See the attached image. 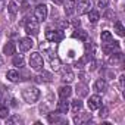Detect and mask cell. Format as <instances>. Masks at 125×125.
<instances>
[{
  "label": "cell",
  "instance_id": "6da1fadb",
  "mask_svg": "<svg viewBox=\"0 0 125 125\" xmlns=\"http://www.w3.org/2000/svg\"><path fill=\"white\" fill-rule=\"evenodd\" d=\"M22 97L27 103H35L40 97V90L37 87H27L22 91Z\"/></svg>",
  "mask_w": 125,
  "mask_h": 125
},
{
  "label": "cell",
  "instance_id": "7a4b0ae2",
  "mask_svg": "<svg viewBox=\"0 0 125 125\" xmlns=\"http://www.w3.org/2000/svg\"><path fill=\"white\" fill-rule=\"evenodd\" d=\"M30 65H31V68L35 69V71L43 69V66H44V60H43V56H41L38 52H34V53L30 54Z\"/></svg>",
  "mask_w": 125,
  "mask_h": 125
},
{
  "label": "cell",
  "instance_id": "3957f363",
  "mask_svg": "<svg viewBox=\"0 0 125 125\" xmlns=\"http://www.w3.org/2000/svg\"><path fill=\"white\" fill-rule=\"evenodd\" d=\"M25 31H27V34H30V35H37L38 31H40L38 21H37L35 18L28 19V21L25 22Z\"/></svg>",
  "mask_w": 125,
  "mask_h": 125
},
{
  "label": "cell",
  "instance_id": "277c9868",
  "mask_svg": "<svg viewBox=\"0 0 125 125\" xmlns=\"http://www.w3.org/2000/svg\"><path fill=\"white\" fill-rule=\"evenodd\" d=\"M59 71H60V78H62V81L63 83H66V84H69V83H72L74 81V72H72V69H71V66H62V68H59Z\"/></svg>",
  "mask_w": 125,
  "mask_h": 125
},
{
  "label": "cell",
  "instance_id": "5b68a950",
  "mask_svg": "<svg viewBox=\"0 0 125 125\" xmlns=\"http://www.w3.org/2000/svg\"><path fill=\"white\" fill-rule=\"evenodd\" d=\"M63 32L62 31H53V30H47L46 31V40L49 43H59L60 40H63Z\"/></svg>",
  "mask_w": 125,
  "mask_h": 125
},
{
  "label": "cell",
  "instance_id": "8992f818",
  "mask_svg": "<svg viewBox=\"0 0 125 125\" xmlns=\"http://www.w3.org/2000/svg\"><path fill=\"white\" fill-rule=\"evenodd\" d=\"M75 10L78 12V15H85L90 10H93V0H83V2L75 8Z\"/></svg>",
  "mask_w": 125,
  "mask_h": 125
},
{
  "label": "cell",
  "instance_id": "52a82bcc",
  "mask_svg": "<svg viewBox=\"0 0 125 125\" xmlns=\"http://www.w3.org/2000/svg\"><path fill=\"white\" fill-rule=\"evenodd\" d=\"M47 6L46 5H38L35 9H34V16H35V19L37 21H46V18H47Z\"/></svg>",
  "mask_w": 125,
  "mask_h": 125
},
{
  "label": "cell",
  "instance_id": "ba28073f",
  "mask_svg": "<svg viewBox=\"0 0 125 125\" xmlns=\"http://www.w3.org/2000/svg\"><path fill=\"white\" fill-rule=\"evenodd\" d=\"M78 113V112H77ZM91 121V113H87V112H80L78 115L74 116V122L77 125H83V124H87Z\"/></svg>",
  "mask_w": 125,
  "mask_h": 125
},
{
  "label": "cell",
  "instance_id": "9c48e42d",
  "mask_svg": "<svg viewBox=\"0 0 125 125\" xmlns=\"http://www.w3.org/2000/svg\"><path fill=\"white\" fill-rule=\"evenodd\" d=\"M88 107H90V110H96V109L102 107V97L99 94L90 96V99H88Z\"/></svg>",
  "mask_w": 125,
  "mask_h": 125
},
{
  "label": "cell",
  "instance_id": "30bf717a",
  "mask_svg": "<svg viewBox=\"0 0 125 125\" xmlns=\"http://www.w3.org/2000/svg\"><path fill=\"white\" fill-rule=\"evenodd\" d=\"M103 52L106 53V54H112L113 52H116V50H119V44H118V41H109V43H103Z\"/></svg>",
  "mask_w": 125,
  "mask_h": 125
},
{
  "label": "cell",
  "instance_id": "8fae6325",
  "mask_svg": "<svg viewBox=\"0 0 125 125\" xmlns=\"http://www.w3.org/2000/svg\"><path fill=\"white\" fill-rule=\"evenodd\" d=\"M32 44L34 43H32V40L30 37H24V38L19 40V50L21 52H28V50H31Z\"/></svg>",
  "mask_w": 125,
  "mask_h": 125
},
{
  "label": "cell",
  "instance_id": "7c38bea8",
  "mask_svg": "<svg viewBox=\"0 0 125 125\" xmlns=\"http://www.w3.org/2000/svg\"><path fill=\"white\" fill-rule=\"evenodd\" d=\"M106 88H107V83H106L103 78H99V80L94 83V91H97V93H104Z\"/></svg>",
  "mask_w": 125,
  "mask_h": 125
},
{
  "label": "cell",
  "instance_id": "4fadbf2b",
  "mask_svg": "<svg viewBox=\"0 0 125 125\" xmlns=\"http://www.w3.org/2000/svg\"><path fill=\"white\" fill-rule=\"evenodd\" d=\"M57 93H59V97H60V99H68V97H71V94H72V88H71L69 85H62Z\"/></svg>",
  "mask_w": 125,
  "mask_h": 125
},
{
  "label": "cell",
  "instance_id": "5bb4252c",
  "mask_svg": "<svg viewBox=\"0 0 125 125\" xmlns=\"http://www.w3.org/2000/svg\"><path fill=\"white\" fill-rule=\"evenodd\" d=\"M69 110V103L66 102V99H60V102H57V112L62 113H68Z\"/></svg>",
  "mask_w": 125,
  "mask_h": 125
},
{
  "label": "cell",
  "instance_id": "9a60e30c",
  "mask_svg": "<svg viewBox=\"0 0 125 125\" xmlns=\"http://www.w3.org/2000/svg\"><path fill=\"white\" fill-rule=\"evenodd\" d=\"M122 60H124V56L121 52H118V53H112V56L109 59V63L116 65V63H122Z\"/></svg>",
  "mask_w": 125,
  "mask_h": 125
},
{
  "label": "cell",
  "instance_id": "2e32d148",
  "mask_svg": "<svg viewBox=\"0 0 125 125\" xmlns=\"http://www.w3.org/2000/svg\"><path fill=\"white\" fill-rule=\"evenodd\" d=\"M72 37L74 38H78L80 41H87V38H88V35H87V32L85 31H83V30H75V32L72 34Z\"/></svg>",
  "mask_w": 125,
  "mask_h": 125
},
{
  "label": "cell",
  "instance_id": "e0dca14e",
  "mask_svg": "<svg viewBox=\"0 0 125 125\" xmlns=\"http://www.w3.org/2000/svg\"><path fill=\"white\" fill-rule=\"evenodd\" d=\"M15 50H16V46H15V43H13V41L6 43V44H5V47H3V53H5V54H13V53H15Z\"/></svg>",
  "mask_w": 125,
  "mask_h": 125
},
{
  "label": "cell",
  "instance_id": "ac0fdd59",
  "mask_svg": "<svg viewBox=\"0 0 125 125\" xmlns=\"http://www.w3.org/2000/svg\"><path fill=\"white\" fill-rule=\"evenodd\" d=\"M88 94V87L85 85V84H78L77 85V96L78 97H84V96H87Z\"/></svg>",
  "mask_w": 125,
  "mask_h": 125
},
{
  "label": "cell",
  "instance_id": "d6986e66",
  "mask_svg": "<svg viewBox=\"0 0 125 125\" xmlns=\"http://www.w3.org/2000/svg\"><path fill=\"white\" fill-rule=\"evenodd\" d=\"M47 119H49L50 124H62V122H65L63 119L59 116V113H49V118Z\"/></svg>",
  "mask_w": 125,
  "mask_h": 125
},
{
  "label": "cell",
  "instance_id": "ffe728a7",
  "mask_svg": "<svg viewBox=\"0 0 125 125\" xmlns=\"http://www.w3.org/2000/svg\"><path fill=\"white\" fill-rule=\"evenodd\" d=\"M6 78L9 80V81H12V83H18L19 81V74L16 72V71H8L6 72Z\"/></svg>",
  "mask_w": 125,
  "mask_h": 125
},
{
  "label": "cell",
  "instance_id": "44dd1931",
  "mask_svg": "<svg viewBox=\"0 0 125 125\" xmlns=\"http://www.w3.org/2000/svg\"><path fill=\"white\" fill-rule=\"evenodd\" d=\"M35 78H37V81H40V83H41V81L50 83L53 77H52V74H50V72H46V71H43V72H41V74H40L38 77H35Z\"/></svg>",
  "mask_w": 125,
  "mask_h": 125
},
{
  "label": "cell",
  "instance_id": "7402d4cb",
  "mask_svg": "<svg viewBox=\"0 0 125 125\" xmlns=\"http://www.w3.org/2000/svg\"><path fill=\"white\" fill-rule=\"evenodd\" d=\"M115 31H116V34L119 37H124L125 35V28H124V25H122L121 21H116L115 22Z\"/></svg>",
  "mask_w": 125,
  "mask_h": 125
},
{
  "label": "cell",
  "instance_id": "603a6c76",
  "mask_svg": "<svg viewBox=\"0 0 125 125\" xmlns=\"http://www.w3.org/2000/svg\"><path fill=\"white\" fill-rule=\"evenodd\" d=\"M74 12H75V2L69 0V2L65 5V13H66V15H72Z\"/></svg>",
  "mask_w": 125,
  "mask_h": 125
},
{
  "label": "cell",
  "instance_id": "cb8c5ba5",
  "mask_svg": "<svg viewBox=\"0 0 125 125\" xmlns=\"http://www.w3.org/2000/svg\"><path fill=\"white\" fill-rule=\"evenodd\" d=\"M50 63H52V68L54 69V71H59V68H60V59L57 57V56H50Z\"/></svg>",
  "mask_w": 125,
  "mask_h": 125
},
{
  "label": "cell",
  "instance_id": "d4e9b609",
  "mask_svg": "<svg viewBox=\"0 0 125 125\" xmlns=\"http://www.w3.org/2000/svg\"><path fill=\"white\" fill-rule=\"evenodd\" d=\"M71 109H72V112H74V113L80 112V110L83 109V102H81L80 99H75V100L72 102V107H71Z\"/></svg>",
  "mask_w": 125,
  "mask_h": 125
},
{
  "label": "cell",
  "instance_id": "484cf974",
  "mask_svg": "<svg viewBox=\"0 0 125 125\" xmlns=\"http://www.w3.org/2000/svg\"><path fill=\"white\" fill-rule=\"evenodd\" d=\"M99 19H100V15H99V12H96V10H90V12H88V21H90V22L96 24Z\"/></svg>",
  "mask_w": 125,
  "mask_h": 125
},
{
  "label": "cell",
  "instance_id": "4316f807",
  "mask_svg": "<svg viewBox=\"0 0 125 125\" xmlns=\"http://www.w3.org/2000/svg\"><path fill=\"white\" fill-rule=\"evenodd\" d=\"M100 38H102V43H109V41L113 40V37H112V34H110L109 31H103V32L100 34Z\"/></svg>",
  "mask_w": 125,
  "mask_h": 125
},
{
  "label": "cell",
  "instance_id": "83f0119b",
  "mask_svg": "<svg viewBox=\"0 0 125 125\" xmlns=\"http://www.w3.org/2000/svg\"><path fill=\"white\" fill-rule=\"evenodd\" d=\"M8 9H9V13H10V16H12V18H13V16L18 13V10H19L15 2H10V3H9V6H8Z\"/></svg>",
  "mask_w": 125,
  "mask_h": 125
},
{
  "label": "cell",
  "instance_id": "f1b7e54d",
  "mask_svg": "<svg viewBox=\"0 0 125 125\" xmlns=\"http://www.w3.org/2000/svg\"><path fill=\"white\" fill-rule=\"evenodd\" d=\"M12 124H22V119L19 116L13 115V116H10V118L6 119V125H12Z\"/></svg>",
  "mask_w": 125,
  "mask_h": 125
},
{
  "label": "cell",
  "instance_id": "f546056e",
  "mask_svg": "<svg viewBox=\"0 0 125 125\" xmlns=\"http://www.w3.org/2000/svg\"><path fill=\"white\" fill-rule=\"evenodd\" d=\"M13 65L18 66V68H22V66H24V57H22L21 54H16V56L13 57Z\"/></svg>",
  "mask_w": 125,
  "mask_h": 125
},
{
  "label": "cell",
  "instance_id": "4dcf8cb0",
  "mask_svg": "<svg viewBox=\"0 0 125 125\" xmlns=\"http://www.w3.org/2000/svg\"><path fill=\"white\" fill-rule=\"evenodd\" d=\"M103 18H104V19H109V21H112V19H115V18H116V13H115L113 10L107 9V10L103 13Z\"/></svg>",
  "mask_w": 125,
  "mask_h": 125
},
{
  "label": "cell",
  "instance_id": "1f68e13d",
  "mask_svg": "<svg viewBox=\"0 0 125 125\" xmlns=\"http://www.w3.org/2000/svg\"><path fill=\"white\" fill-rule=\"evenodd\" d=\"M8 113H9V110H8L6 106H0V119L8 118Z\"/></svg>",
  "mask_w": 125,
  "mask_h": 125
},
{
  "label": "cell",
  "instance_id": "d6a6232c",
  "mask_svg": "<svg viewBox=\"0 0 125 125\" xmlns=\"http://www.w3.org/2000/svg\"><path fill=\"white\" fill-rule=\"evenodd\" d=\"M107 5H109V0H99V2H97V6L100 9H106Z\"/></svg>",
  "mask_w": 125,
  "mask_h": 125
},
{
  "label": "cell",
  "instance_id": "836d02e7",
  "mask_svg": "<svg viewBox=\"0 0 125 125\" xmlns=\"http://www.w3.org/2000/svg\"><path fill=\"white\" fill-rule=\"evenodd\" d=\"M124 81H125V75H121L119 77V90L121 91L124 90Z\"/></svg>",
  "mask_w": 125,
  "mask_h": 125
},
{
  "label": "cell",
  "instance_id": "e575fe53",
  "mask_svg": "<svg viewBox=\"0 0 125 125\" xmlns=\"http://www.w3.org/2000/svg\"><path fill=\"white\" fill-rule=\"evenodd\" d=\"M99 109H100V113H99V115H100V118H104V116L107 115V109H106V107H103V109H102V107H99Z\"/></svg>",
  "mask_w": 125,
  "mask_h": 125
},
{
  "label": "cell",
  "instance_id": "d590c367",
  "mask_svg": "<svg viewBox=\"0 0 125 125\" xmlns=\"http://www.w3.org/2000/svg\"><path fill=\"white\" fill-rule=\"evenodd\" d=\"M68 25H69V24H68V22H66V21H60V22H59V27H60V28H62V30H63V28H66V27H68Z\"/></svg>",
  "mask_w": 125,
  "mask_h": 125
},
{
  "label": "cell",
  "instance_id": "8d00e7d4",
  "mask_svg": "<svg viewBox=\"0 0 125 125\" xmlns=\"http://www.w3.org/2000/svg\"><path fill=\"white\" fill-rule=\"evenodd\" d=\"M63 2H65V0H53L54 5H63Z\"/></svg>",
  "mask_w": 125,
  "mask_h": 125
},
{
  "label": "cell",
  "instance_id": "74e56055",
  "mask_svg": "<svg viewBox=\"0 0 125 125\" xmlns=\"http://www.w3.org/2000/svg\"><path fill=\"white\" fill-rule=\"evenodd\" d=\"M3 8H5V0H0V12L3 10Z\"/></svg>",
  "mask_w": 125,
  "mask_h": 125
},
{
  "label": "cell",
  "instance_id": "f35d334b",
  "mask_svg": "<svg viewBox=\"0 0 125 125\" xmlns=\"http://www.w3.org/2000/svg\"><path fill=\"white\" fill-rule=\"evenodd\" d=\"M3 62H5V60H3V57H2V54H0V66H2V65H3Z\"/></svg>",
  "mask_w": 125,
  "mask_h": 125
},
{
  "label": "cell",
  "instance_id": "ab89813d",
  "mask_svg": "<svg viewBox=\"0 0 125 125\" xmlns=\"http://www.w3.org/2000/svg\"><path fill=\"white\" fill-rule=\"evenodd\" d=\"M18 2H19V3H24V2H27V0H18Z\"/></svg>",
  "mask_w": 125,
  "mask_h": 125
},
{
  "label": "cell",
  "instance_id": "60d3db41",
  "mask_svg": "<svg viewBox=\"0 0 125 125\" xmlns=\"http://www.w3.org/2000/svg\"><path fill=\"white\" fill-rule=\"evenodd\" d=\"M72 2H77V0H72Z\"/></svg>",
  "mask_w": 125,
  "mask_h": 125
}]
</instances>
